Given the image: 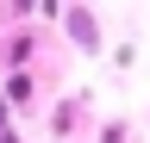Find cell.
Here are the masks:
<instances>
[{
  "instance_id": "cell-1",
  "label": "cell",
  "mask_w": 150,
  "mask_h": 143,
  "mask_svg": "<svg viewBox=\"0 0 150 143\" xmlns=\"http://www.w3.org/2000/svg\"><path fill=\"white\" fill-rule=\"evenodd\" d=\"M69 31L81 38V50H94V25H88V13H69Z\"/></svg>"
}]
</instances>
